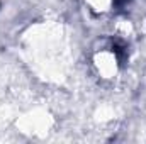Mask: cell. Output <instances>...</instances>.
<instances>
[{
  "instance_id": "obj_1",
  "label": "cell",
  "mask_w": 146,
  "mask_h": 144,
  "mask_svg": "<svg viewBox=\"0 0 146 144\" xmlns=\"http://www.w3.org/2000/svg\"><path fill=\"white\" fill-rule=\"evenodd\" d=\"M112 51L115 53V56H117V59H119V65H122V61H124V58H126L124 48L119 46V44H114V46H112Z\"/></svg>"
},
{
  "instance_id": "obj_2",
  "label": "cell",
  "mask_w": 146,
  "mask_h": 144,
  "mask_svg": "<svg viewBox=\"0 0 146 144\" xmlns=\"http://www.w3.org/2000/svg\"><path fill=\"white\" fill-rule=\"evenodd\" d=\"M112 2H114L115 5H124V3H126L127 0H112Z\"/></svg>"
}]
</instances>
